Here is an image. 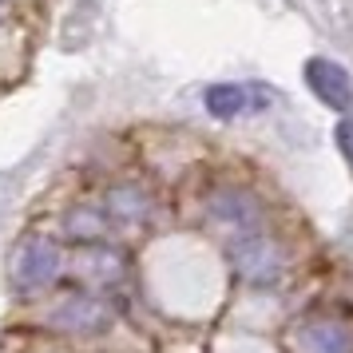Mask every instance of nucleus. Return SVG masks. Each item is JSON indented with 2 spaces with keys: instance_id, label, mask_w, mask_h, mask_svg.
<instances>
[{
  "instance_id": "obj_8",
  "label": "nucleus",
  "mask_w": 353,
  "mask_h": 353,
  "mask_svg": "<svg viewBox=\"0 0 353 353\" xmlns=\"http://www.w3.org/2000/svg\"><path fill=\"white\" fill-rule=\"evenodd\" d=\"M108 210L119 223H143L147 214H151V199L139 187H115L112 199H108Z\"/></svg>"
},
{
  "instance_id": "obj_3",
  "label": "nucleus",
  "mask_w": 353,
  "mask_h": 353,
  "mask_svg": "<svg viewBox=\"0 0 353 353\" xmlns=\"http://www.w3.org/2000/svg\"><path fill=\"white\" fill-rule=\"evenodd\" d=\"M203 103L214 119H239V115H250V112H266L274 103V92L266 83H210L203 92Z\"/></svg>"
},
{
  "instance_id": "obj_5",
  "label": "nucleus",
  "mask_w": 353,
  "mask_h": 353,
  "mask_svg": "<svg viewBox=\"0 0 353 353\" xmlns=\"http://www.w3.org/2000/svg\"><path fill=\"white\" fill-rule=\"evenodd\" d=\"M305 83H310V92H314L325 108H334V112H345L353 103V80L337 60H325V56L305 60Z\"/></svg>"
},
{
  "instance_id": "obj_9",
  "label": "nucleus",
  "mask_w": 353,
  "mask_h": 353,
  "mask_svg": "<svg viewBox=\"0 0 353 353\" xmlns=\"http://www.w3.org/2000/svg\"><path fill=\"white\" fill-rule=\"evenodd\" d=\"M99 230H103V219H99L96 210H72L68 214V234L72 239L92 242V239H99Z\"/></svg>"
},
{
  "instance_id": "obj_4",
  "label": "nucleus",
  "mask_w": 353,
  "mask_h": 353,
  "mask_svg": "<svg viewBox=\"0 0 353 353\" xmlns=\"http://www.w3.org/2000/svg\"><path fill=\"white\" fill-rule=\"evenodd\" d=\"M210 219L214 223L230 226L234 234H246V230H262V203H258L250 191H242V187H223V191L210 194Z\"/></svg>"
},
{
  "instance_id": "obj_11",
  "label": "nucleus",
  "mask_w": 353,
  "mask_h": 353,
  "mask_svg": "<svg viewBox=\"0 0 353 353\" xmlns=\"http://www.w3.org/2000/svg\"><path fill=\"white\" fill-rule=\"evenodd\" d=\"M0 17H4V0H0Z\"/></svg>"
},
{
  "instance_id": "obj_1",
  "label": "nucleus",
  "mask_w": 353,
  "mask_h": 353,
  "mask_svg": "<svg viewBox=\"0 0 353 353\" xmlns=\"http://www.w3.org/2000/svg\"><path fill=\"white\" fill-rule=\"evenodd\" d=\"M230 266L250 282V286H274L282 278V250L274 246L262 230H246V234H234L230 246Z\"/></svg>"
},
{
  "instance_id": "obj_7",
  "label": "nucleus",
  "mask_w": 353,
  "mask_h": 353,
  "mask_svg": "<svg viewBox=\"0 0 353 353\" xmlns=\"http://www.w3.org/2000/svg\"><path fill=\"white\" fill-rule=\"evenodd\" d=\"M302 345L305 353H353V337L345 325H337L330 318L305 321L302 325Z\"/></svg>"
},
{
  "instance_id": "obj_10",
  "label": "nucleus",
  "mask_w": 353,
  "mask_h": 353,
  "mask_svg": "<svg viewBox=\"0 0 353 353\" xmlns=\"http://www.w3.org/2000/svg\"><path fill=\"white\" fill-rule=\"evenodd\" d=\"M334 139H337V151L345 155V163L353 167V119H341L334 131Z\"/></svg>"
},
{
  "instance_id": "obj_6",
  "label": "nucleus",
  "mask_w": 353,
  "mask_h": 353,
  "mask_svg": "<svg viewBox=\"0 0 353 353\" xmlns=\"http://www.w3.org/2000/svg\"><path fill=\"white\" fill-rule=\"evenodd\" d=\"M108 321H112V310L96 294H68L52 310V325L72 330V334H99V330H108Z\"/></svg>"
},
{
  "instance_id": "obj_2",
  "label": "nucleus",
  "mask_w": 353,
  "mask_h": 353,
  "mask_svg": "<svg viewBox=\"0 0 353 353\" xmlns=\"http://www.w3.org/2000/svg\"><path fill=\"white\" fill-rule=\"evenodd\" d=\"M60 274V246L44 234H28L12 254V286L20 294H36L56 282Z\"/></svg>"
}]
</instances>
